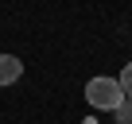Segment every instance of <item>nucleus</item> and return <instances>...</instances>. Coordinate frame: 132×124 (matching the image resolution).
I'll return each mask as SVG.
<instances>
[{
  "mask_svg": "<svg viewBox=\"0 0 132 124\" xmlns=\"http://www.w3.org/2000/svg\"><path fill=\"white\" fill-rule=\"evenodd\" d=\"M117 124H132V97H124V105L117 109Z\"/></svg>",
  "mask_w": 132,
  "mask_h": 124,
  "instance_id": "obj_4",
  "label": "nucleus"
},
{
  "mask_svg": "<svg viewBox=\"0 0 132 124\" xmlns=\"http://www.w3.org/2000/svg\"><path fill=\"white\" fill-rule=\"evenodd\" d=\"M86 101L97 109V112H117L120 105H124V89H120V82L117 78H89L86 82Z\"/></svg>",
  "mask_w": 132,
  "mask_h": 124,
  "instance_id": "obj_1",
  "label": "nucleus"
},
{
  "mask_svg": "<svg viewBox=\"0 0 132 124\" xmlns=\"http://www.w3.org/2000/svg\"><path fill=\"white\" fill-rule=\"evenodd\" d=\"M117 82H120V89H124V97H132V62H128V66L120 70V78H117Z\"/></svg>",
  "mask_w": 132,
  "mask_h": 124,
  "instance_id": "obj_3",
  "label": "nucleus"
},
{
  "mask_svg": "<svg viewBox=\"0 0 132 124\" xmlns=\"http://www.w3.org/2000/svg\"><path fill=\"white\" fill-rule=\"evenodd\" d=\"M20 74H23V62H20L16 54H0V85L20 82Z\"/></svg>",
  "mask_w": 132,
  "mask_h": 124,
  "instance_id": "obj_2",
  "label": "nucleus"
}]
</instances>
